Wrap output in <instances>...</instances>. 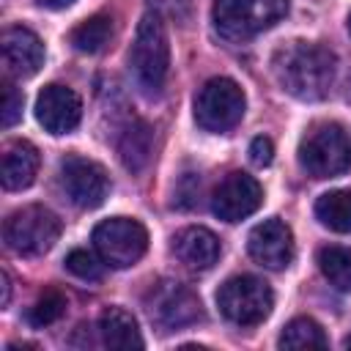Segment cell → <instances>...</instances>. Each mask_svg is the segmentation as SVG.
<instances>
[{"label":"cell","instance_id":"obj_1","mask_svg":"<svg viewBox=\"0 0 351 351\" xmlns=\"http://www.w3.org/2000/svg\"><path fill=\"white\" fill-rule=\"evenodd\" d=\"M271 74L288 96L299 101H321L335 85L337 58L324 44L296 38L274 49Z\"/></svg>","mask_w":351,"mask_h":351},{"label":"cell","instance_id":"obj_2","mask_svg":"<svg viewBox=\"0 0 351 351\" xmlns=\"http://www.w3.org/2000/svg\"><path fill=\"white\" fill-rule=\"evenodd\" d=\"M129 71L134 77V85L145 96H159L167 82L170 71V44H167V30L165 22L156 11L143 14L134 41L129 47Z\"/></svg>","mask_w":351,"mask_h":351},{"label":"cell","instance_id":"obj_3","mask_svg":"<svg viewBox=\"0 0 351 351\" xmlns=\"http://www.w3.org/2000/svg\"><path fill=\"white\" fill-rule=\"evenodd\" d=\"M288 14V0H214L211 19L225 41L241 44L274 27Z\"/></svg>","mask_w":351,"mask_h":351},{"label":"cell","instance_id":"obj_4","mask_svg":"<svg viewBox=\"0 0 351 351\" xmlns=\"http://www.w3.org/2000/svg\"><path fill=\"white\" fill-rule=\"evenodd\" d=\"M299 165L313 178H335L351 170V134L332 121L315 123L299 140Z\"/></svg>","mask_w":351,"mask_h":351},{"label":"cell","instance_id":"obj_5","mask_svg":"<svg viewBox=\"0 0 351 351\" xmlns=\"http://www.w3.org/2000/svg\"><path fill=\"white\" fill-rule=\"evenodd\" d=\"M5 247L22 258L44 255L60 239V219L44 206H25L8 214L3 225Z\"/></svg>","mask_w":351,"mask_h":351},{"label":"cell","instance_id":"obj_6","mask_svg":"<svg viewBox=\"0 0 351 351\" xmlns=\"http://www.w3.org/2000/svg\"><path fill=\"white\" fill-rule=\"evenodd\" d=\"M217 307L230 324L255 326L269 318L274 307V293L266 280L255 274H239L222 282V288L217 291Z\"/></svg>","mask_w":351,"mask_h":351},{"label":"cell","instance_id":"obj_7","mask_svg":"<svg viewBox=\"0 0 351 351\" xmlns=\"http://www.w3.org/2000/svg\"><path fill=\"white\" fill-rule=\"evenodd\" d=\"M247 110L244 90L230 77H211L195 96V121L200 129L222 134L230 132Z\"/></svg>","mask_w":351,"mask_h":351},{"label":"cell","instance_id":"obj_8","mask_svg":"<svg viewBox=\"0 0 351 351\" xmlns=\"http://www.w3.org/2000/svg\"><path fill=\"white\" fill-rule=\"evenodd\" d=\"M93 247L112 269L134 266L148 250V230L132 217H110L93 228Z\"/></svg>","mask_w":351,"mask_h":351},{"label":"cell","instance_id":"obj_9","mask_svg":"<svg viewBox=\"0 0 351 351\" xmlns=\"http://www.w3.org/2000/svg\"><path fill=\"white\" fill-rule=\"evenodd\" d=\"M145 310H148V318L162 332L184 329V326H192L203 318L197 293L189 285L176 282V280L154 282L145 293Z\"/></svg>","mask_w":351,"mask_h":351},{"label":"cell","instance_id":"obj_10","mask_svg":"<svg viewBox=\"0 0 351 351\" xmlns=\"http://www.w3.org/2000/svg\"><path fill=\"white\" fill-rule=\"evenodd\" d=\"M60 189L71 206L99 208L110 192V176L99 162L71 154L60 162Z\"/></svg>","mask_w":351,"mask_h":351},{"label":"cell","instance_id":"obj_11","mask_svg":"<svg viewBox=\"0 0 351 351\" xmlns=\"http://www.w3.org/2000/svg\"><path fill=\"white\" fill-rule=\"evenodd\" d=\"M261 203H263V189L258 178L244 170H233L217 184L211 197V211L222 222H241L244 217L255 214Z\"/></svg>","mask_w":351,"mask_h":351},{"label":"cell","instance_id":"obj_12","mask_svg":"<svg viewBox=\"0 0 351 351\" xmlns=\"http://www.w3.org/2000/svg\"><path fill=\"white\" fill-rule=\"evenodd\" d=\"M247 250L255 263H261L263 269L280 271L293 261V233L277 217L263 219L250 230Z\"/></svg>","mask_w":351,"mask_h":351},{"label":"cell","instance_id":"obj_13","mask_svg":"<svg viewBox=\"0 0 351 351\" xmlns=\"http://www.w3.org/2000/svg\"><path fill=\"white\" fill-rule=\"evenodd\" d=\"M36 121L49 134H69L82 121V101L66 85H47L36 99Z\"/></svg>","mask_w":351,"mask_h":351},{"label":"cell","instance_id":"obj_14","mask_svg":"<svg viewBox=\"0 0 351 351\" xmlns=\"http://www.w3.org/2000/svg\"><path fill=\"white\" fill-rule=\"evenodd\" d=\"M0 49H3V66L11 77L25 80V77H33L44 66V44L25 25L5 27L0 38Z\"/></svg>","mask_w":351,"mask_h":351},{"label":"cell","instance_id":"obj_15","mask_svg":"<svg viewBox=\"0 0 351 351\" xmlns=\"http://www.w3.org/2000/svg\"><path fill=\"white\" fill-rule=\"evenodd\" d=\"M173 252L186 269L206 271L219 261L222 247H219V239L208 228L189 225V228H184L173 236Z\"/></svg>","mask_w":351,"mask_h":351},{"label":"cell","instance_id":"obj_16","mask_svg":"<svg viewBox=\"0 0 351 351\" xmlns=\"http://www.w3.org/2000/svg\"><path fill=\"white\" fill-rule=\"evenodd\" d=\"M38 165H41V156H38V148L33 143H27V140L8 143L5 151H3V167H0L3 186L8 192L27 189L36 181Z\"/></svg>","mask_w":351,"mask_h":351},{"label":"cell","instance_id":"obj_17","mask_svg":"<svg viewBox=\"0 0 351 351\" xmlns=\"http://www.w3.org/2000/svg\"><path fill=\"white\" fill-rule=\"evenodd\" d=\"M96 332H99L101 346H107V348L129 351V348H143L145 346L134 315L121 310V307H107L96 321Z\"/></svg>","mask_w":351,"mask_h":351},{"label":"cell","instance_id":"obj_18","mask_svg":"<svg viewBox=\"0 0 351 351\" xmlns=\"http://www.w3.org/2000/svg\"><path fill=\"white\" fill-rule=\"evenodd\" d=\"M154 154V126L134 118L118 137V156L129 173H143Z\"/></svg>","mask_w":351,"mask_h":351},{"label":"cell","instance_id":"obj_19","mask_svg":"<svg viewBox=\"0 0 351 351\" xmlns=\"http://www.w3.org/2000/svg\"><path fill=\"white\" fill-rule=\"evenodd\" d=\"M315 217L324 228L335 233H351V192L332 189L315 200Z\"/></svg>","mask_w":351,"mask_h":351},{"label":"cell","instance_id":"obj_20","mask_svg":"<svg viewBox=\"0 0 351 351\" xmlns=\"http://www.w3.org/2000/svg\"><path fill=\"white\" fill-rule=\"evenodd\" d=\"M112 38V19L104 16V14H96L85 22H80L74 30H71V44L77 52H85V55H96L101 52Z\"/></svg>","mask_w":351,"mask_h":351},{"label":"cell","instance_id":"obj_21","mask_svg":"<svg viewBox=\"0 0 351 351\" xmlns=\"http://www.w3.org/2000/svg\"><path fill=\"white\" fill-rule=\"evenodd\" d=\"M318 269L337 291H351V250L348 247H321L318 250Z\"/></svg>","mask_w":351,"mask_h":351},{"label":"cell","instance_id":"obj_22","mask_svg":"<svg viewBox=\"0 0 351 351\" xmlns=\"http://www.w3.org/2000/svg\"><path fill=\"white\" fill-rule=\"evenodd\" d=\"M277 346L280 348H326L329 340H326V335H324V329H321L318 321L302 315V318H293L282 329Z\"/></svg>","mask_w":351,"mask_h":351},{"label":"cell","instance_id":"obj_23","mask_svg":"<svg viewBox=\"0 0 351 351\" xmlns=\"http://www.w3.org/2000/svg\"><path fill=\"white\" fill-rule=\"evenodd\" d=\"M63 313H66V296H63L60 291H55V288H47V291L27 307V321H30V326L41 329V326L55 324Z\"/></svg>","mask_w":351,"mask_h":351},{"label":"cell","instance_id":"obj_24","mask_svg":"<svg viewBox=\"0 0 351 351\" xmlns=\"http://www.w3.org/2000/svg\"><path fill=\"white\" fill-rule=\"evenodd\" d=\"M66 269H69L74 277H80V280H101V274H104V261L96 258V255L88 252V250H71V252L66 255Z\"/></svg>","mask_w":351,"mask_h":351},{"label":"cell","instance_id":"obj_25","mask_svg":"<svg viewBox=\"0 0 351 351\" xmlns=\"http://www.w3.org/2000/svg\"><path fill=\"white\" fill-rule=\"evenodd\" d=\"M22 107H25V96L14 82L3 85V110H0V123L8 129L22 118Z\"/></svg>","mask_w":351,"mask_h":351},{"label":"cell","instance_id":"obj_26","mask_svg":"<svg viewBox=\"0 0 351 351\" xmlns=\"http://www.w3.org/2000/svg\"><path fill=\"white\" fill-rule=\"evenodd\" d=\"M148 5L159 16H173V19H186L189 16V0H148Z\"/></svg>","mask_w":351,"mask_h":351},{"label":"cell","instance_id":"obj_27","mask_svg":"<svg viewBox=\"0 0 351 351\" xmlns=\"http://www.w3.org/2000/svg\"><path fill=\"white\" fill-rule=\"evenodd\" d=\"M250 159H252V165H258V167H266V165H271V159H274V145H271V140L269 137H255L252 143H250Z\"/></svg>","mask_w":351,"mask_h":351},{"label":"cell","instance_id":"obj_28","mask_svg":"<svg viewBox=\"0 0 351 351\" xmlns=\"http://www.w3.org/2000/svg\"><path fill=\"white\" fill-rule=\"evenodd\" d=\"M0 288H3V299H0V304L5 307V304H8V299H11V280H8V274H5V271H0Z\"/></svg>","mask_w":351,"mask_h":351},{"label":"cell","instance_id":"obj_29","mask_svg":"<svg viewBox=\"0 0 351 351\" xmlns=\"http://www.w3.org/2000/svg\"><path fill=\"white\" fill-rule=\"evenodd\" d=\"M38 5H44V8H66V5H71L74 0H36Z\"/></svg>","mask_w":351,"mask_h":351},{"label":"cell","instance_id":"obj_30","mask_svg":"<svg viewBox=\"0 0 351 351\" xmlns=\"http://www.w3.org/2000/svg\"><path fill=\"white\" fill-rule=\"evenodd\" d=\"M343 346H346V348H351V335H348V337L343 340Z\"/></svg>","mask_w":351,"mask_h":351},{"label":"cell","instance_id":"obj_31","mask_svg":"<svg viewBox=\"0 0 351 351\" xmlns=\"http://www.w3.org/2000/svg\"><path fill=\"white\" fill-rule=\"evenodd\" d=\"M348 33H351V14H348Z\"/></svg>","mask_w":351,"mask_h":351}]
</instances>
